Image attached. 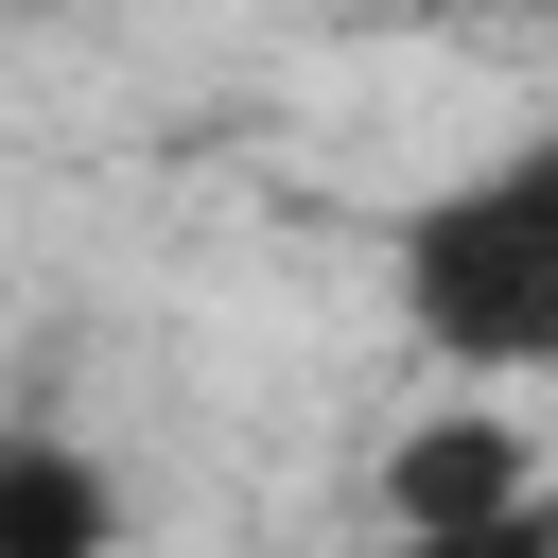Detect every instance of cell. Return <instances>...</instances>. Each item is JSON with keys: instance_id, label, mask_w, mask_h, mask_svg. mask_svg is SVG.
Masks as SVG:
<instances>
[{"instance_id": "4", "label": "cell", "mask_w": 558, "mask_h": 558, "mask_svg": "<svg viewBox=\"0 0 558 558\" xmlns=\"http://www.w3.org/2000/svg\"><path fill=\"white\" fill-rule=\"evenodd\" d=\"M366 558H558V488H523L488 523H366Z\"/></svg>"}, {"instance_id": "1", "label": "cell", "mask_w": 558, "mask_h": 558, "mask_svg": "<svg viewBox=\"0 0 558 558\" xmlns=\"http://www.w3.org/2000/svg\"><path fill=\"white\" fill-rule=\"evenodd\" d=\"M384 279H401V331L471 384H558V122L453 157L436 192H401L384 227Z\"/></svg>"}, {"instance_id": "3", "label": "cell", "mask_w": 558, "mask_h": 558, "mask_svg": "<svg viewBox=\"0 0 558 558\" xmlns=\"http://www.w3.org/2000/svg\"><path fill=\"white\" fill-rule=\"evenodd\" d=\"M523 488H541V471H523V436H506V418H471V401H453V418H401V436H384V471H366V506H384V523H488V506H523Z\"/></svg>"}, {"instance_id": "2", "label": "cell", "mask_w": 558, "mask_h": 558, "mask_svg": "<svg viewBox=\"0 0 558 558\" xmlns=\"http://www.w3.org/2000/svg\"><path fill=\"white\" fill-rule=\"evenodd\" d=\"M0 558H122V471L70 418H0Z\"/></svg>"}]
</instances>
